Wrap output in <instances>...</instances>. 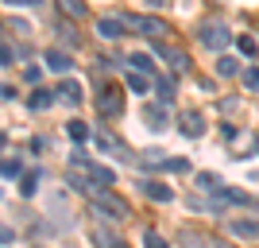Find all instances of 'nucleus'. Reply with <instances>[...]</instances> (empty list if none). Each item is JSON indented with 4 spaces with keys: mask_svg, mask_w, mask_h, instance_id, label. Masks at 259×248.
I'll use <instances>...</instances> for the list:
<instances>
[{
    "mask_svg": "<svg viewBox=\"0 0 259 248\" xmlns=\"http://www.w3.org/2000/svg\"><path fill=\"white\" fill-rule=\"evenodd\" d=\"M70 171L74 174H81V179H89V183H97V186H116V171L112 167H105V163H97V159H89V155H81V151H74L70 155Z\"/></svg>",
    "mask_w": 259,
    "mask_h": 248,
    "instance_id": "f257e3e1",
    "label": "nucleus"
},
{
    "mask_svg": "<svg viewBox=\"0 0 259 248\" xmlns=\"http://www.w3.org/2000/svg\"><path fill=\"white\" fill-rule=\"evenodd\" d=\"M89 202H93V214L97 217H112V221H128L132 217V205L124 202L116 190H97Z\"/></svg>",
    "mask_w": 259,
    "mask_h": 248,
    "instance_id": "f03ea898",
    "label": "nucleus"
},
{
    "mask_svg": "<svg viewBox=\"0 0 259 248\" xmlns=\"http://www.w3.org/2000/svg\"><path fill=\"white\" fill-rule=\"evenodd\" d=\"M197 43L209 47V51H225V47L232 43V31H228L221 20H205L201 27H197Z\"/></svg>",
    "mask_w": 259,
    "mask_h": 248,
    "instance_id": "7ed1b4c3",
    "label": "nucleus"
},
{
    "mask_svg": "<svg viewBox=\"0 0 259 248\" xmlns=\"http://www.w3.org/2000/svg\"><path fill=\"white\" fill-rule=\"evenodd\" d=\"M140 167H147V171H174V174L190 171V163H186V159H166V151H159V148L140 151Z\"/></svg>",
    "mask_w": 259,
    "mask_h": 248,
    "instance_id": "20e7f679",
    "label": "nucleus"
},
{
    "mask_svg": "<svg viewBox=\"0 0 259 248\" xmlns=\"http://www.w3.org/2000/svg\"><path fill=\"white\" fill-rule=\"evenodd\" d=\"M124 23H128L132 31H140L143 39H151V43H162V35H166V23L159 16H128Z\"/></svg>",
    "mask_w": 259,
    "mask_h": 248,
    "instance_id": "39448f33",
    "label": "nucleus"
},
{
    "mask_svg": "<svg viewBox=\"0 0 259 248\" xmlns=\"http://www.w3.org/2000/svg\"><path fill=\"white\" fill-rule=\"evenodd\" d=\"M97 113H101V117H120V113H124V97H120L116 86H105V89H101Z\"/></svg>",
    "mask_w": 259,
    "mask_h": 248,
    "instance_id": "423d86ee",
    "label": "nucleus"
},
{
    "mask_svg": "<svg viewBox=\"0 0 259 248\" xmlns=\"http://www.w3.org/2000/svg\"><path fill=\"white\" fill-rule=\"evenodd\" d=\"M178 132H182L186 140H197V136H205V117L194 113V109H186L182 117H178Z\"/></svg>",
    "mask_w": 259,
    "mask_h": 248,
    "instance_id": "0eeeda50",
    "label": "nucleus"
},
{
    "mask_svg": "<svg viewBox=\"0 0 259 248\" xmlns=\"http://www.w3.org/2000/svg\"><path fill=\"white\" fill-rule=\"evenodd\" d=\"M140 194L151 198V202H159V205L174 202V190H170L166 183H159V179H140Z\"/></svg>",
    "mask_w": 259,
    "mask_h": 248,
    "instance_id": "6e6552de",
    "label": "nucleus"
},
{
    "mask_svg": "<svg viewBox=\"0 0 259 248\" xmlns=\"http://www.w3.org/2000/svg\"><path fill=\"white\" fill-rule=\"evenodd\" d=\"M225 229L232 237H240V240H255L259 237V221H251V217H228Z\"/></svg>",
    "mask_w": 259,
    "mask_h": 248,
    "instance_id": "1a4fd4ad",
    "label": "nucleus"
},
{
    "mask_svg": "<svg viewBox=\"0 0 259 248\" xmlns=\"http://www.w3.org/2000/svg\"><path fill=\"white\" fill-rule=\"evenodd\" d=\"M97 148H101V151H112L120 163H132V159H136V155H132V148H124V144H120L116 136H108V132H101V136H97Z\"/></svg>",
    "mask_w": 259,
    "mask_h": 248,
    "instance_id": "9d476101",
    "label": "nucleus"
},
{
    "mask_svg": "<svg viewBox=\"0 0 259 248\" xmlns=\"http://www.w3.org/2000/svg\"><path fill=\"white\" fill-rule=\"evenodd\" d=\"M43 62H47V70H54V74H70L74 58H70L66 51H58V47H51V51L43 54Z\"/></svg>",
    "mask_w": 259,
    "mask_h": 248,
    "instance_id": "9b49d317",
    "label": "nucleus"
},
{
    "mask_svg": "<svg viewBox=\"0 0 259 248\" xmlns=\"http://www.w3.org/2000/svg\"><path fill=\"white\" fill-rule=\"evenodd\" d=\"M217 202H225V205H259V198L244 194V190H232V186H221V190H217Z\"/></svg>",
    "mask_w": 259,
    "mask_h": 248,
    "instance_id": "f8f14e48",
    "label": "nucleus"
},
{
    "mask_svg": "<svg viewBox=\"0 0 259 248\" xmlns=\"http://www.w3.org/2000/svg\"><path fill=\"white\" fill-rule=\"evenodd\" d=\"M54 101H58V89H35L31 97H27V109H31V113H43V109H51Z\"/></svg>",
    "mask_w": 259,
    "mask_h": 248,
    "instance_id": "ddd939ff",
    "label": "nucleus"
},
{
    "mask_svg": "<svg viewBox=\"0 0 259 248\" xmlns=\"http://www.w3.org/2000/svg\"><path fill=\"white\" fill-rule=\"evenodd\" d=\"M124 27H128L124 20H108V16L97 20V35H101V39H120V35H128Z\"/></svg>",
    "mask_w": 259,
    "mask_h": 248,
    "instance_id": "4468645a",
    "label": "nucleus"
},
{
    "mask_svg": "<svg viewBox=\"0 0 259 248\" xmlns=\"http://www.w3.org/2000/svg\"><path fill=\"white\" fill-rule=\"evenodd\" d=\"M58 101H66V105H81V82L66 78L62 86H58Z\"/></svg>",
    "mask_w": 259,
    "mask_h": 248,
    "instance_id": "2eb2a0df",
    "label": "nucleus"
},
{
    "mask_svg": "<svg viewBox=\"0 0 259 248\" xmlns=\"http://www.w3.org/2000/svg\"><path fill=\"white\" fill-rule=\"evenodd\" d=\"M39 186H43V171L35 167V171H27V174L20 179V194H23V198H35V194H39Z\"/></svg>",
    "mask_w": 259,
    "mask_h": 248,
    "instance_id": "dca6fc26",
    "label": "nucleus"
},
{
    "mask_svg": "<svg viewBox=\"0 0 259 248\" xmlns=\"http://www.w3.org/2000/svg\"><path fill=\"white\" fill-rule=\"evenodd\" d=\"M143 120H147V128L162 132V128H166V109H162V105H143Z\"/></svg>",
    "mask_w": 259,
    "mask_h": 248,
    "instance_id": "f3484780",
    "label": "nucleus"
},
{
    "mask_svg": "<svg viewBox=\"0 0 259 248\" xmlns=\"http://www.w3.org/2000/svg\"><path fill=\"white\" fill-rule=\"evenodd\" d=\"M128 89H132V93H151V74L128 70Z\"/></svg>",
    "mask_w": 259,
    "mask_h": 248,
    "instance_id": "a211bd4d",
    "label": "nucleus"
},
{
    "mask_svg": "<svg viewBox=\"0 0 259 248\" xmlns=\"http://www.w3.org/2000/svg\"><path fill=\"white\" fill-rule=\"evenodd\" d=\"M159 54L174 66V70H178V74H182V70H190V58H186L182 51H170V47H162V43H159Z\"/></svg>",
    "mask_w": 259,
    "mask_h": 248,
    "instance_id": "6ab92c4d",
    "label": "nucleus"
},
{
    "mask_svg": "<svg viewBox=\"0 0 259 248\" xmlns=\"http://www.w3.org/2000/svg\"><path fill=\"white\" fill-rule=\"evenodd\" d=\"M58 12L66 20H81L85 16V0H58Z\"/></svg>",
    "mask_w": 259,
    "mask_h": 248,
    "instance_id": "aec40b11",
    "label": "nucleus"
},
{
    "mask_svg": "<svg viewBox=\"0 0 259 248\" xmlns=\"http://www.w3.org/2000/svg\"><path fill=\"white\" fill-rule=\"evenodd\" d=\"M217 74H221V78H236L240 62H236V58H228V54H221V58H217Z\"/></svg>",
    "mask_w": 259,
    "mask_h": 248,
    "instance_id": "412c9836",
    "label": "nucleus"
},
{
    "mask_svg": "<svg viewBox=\"0 0 259 248\" xmlns=\"http://www.w3.org/2000/svg\"><path fill=\"white\" fill-rule=\"evenodd\" d=\"M66 136H70L74 144H85V140H89V124H81V120H70V124H66Z\"/></svg>",
    "mask_w": 259,
    "mask_h": 248,
    "instance_id": "4be33fe9",
    "label": "nucleus"
},
{
    "mask_svg": "<svg viewBox=\"0 0 259 248\" xmlns=\"http://www.w3.org/2000/svg\"><path fill=\"white\" fill-rule=\"evenodd\" d=\"M4 179H8V183H16V179H23V163L16 159V155H8V159H4Z\"/></svg>",
    "mask_w": 259,
    "mask_h": 248,
    "instance_id": "5701e85b",
    "label": "nucleus"
},
{
    "mask_svg": "<svg viewBox=\"0 0 259 248\" xmlns=\"http://www.w3.org/2000/svg\"><path fill=\"white\" fill-rule=\"evenodd\" d=\"M155 89H159V101H162V105H170V101H174V78H159Z\"/></svg>",
    "mask_w": 259,
    "mask_h": 248,
    "instance_id": "b1692460",
    "label": "nucleus"
},
{
    "mask_svg": "<svg viewBox=\"0 0 259 248\" xmlns=\"http://www.w3.org/2000/svg\"><path fill=\"white\" fill-rule=\"evenodd\" d=\"M236 51L244 54V58H255V54H259V43L251 39V35H240V39H236Z\"/></svg>",
    "mask_w": 259,
    "mask_h": 248,
    "instance_id": "393cba45",
    "label": "nucleus"
},
{
    "mask_svg": "<svg viewBox=\"0 0 259 248\" xmlns=\"http://www.w3.org/2000/svg\"><path fill=\"white\" fill-rule=\"evenodd\" d=\"M143 248H170V240L162 237V233H155V229H147L143 233Z\"/></svg>",
    "mask_w": 259,
    "mask_h": 248,
    "instance_id": "a878e982",
    "label": "nucleus"
},
{
    "mask_svg": "<svg viewBox=\"0 0 259 248\" xmlns=\"http://www.w3.org/2000/svg\"><path fill=\"white\" fill-rule=\"evenodd\" d=\"M128 62H132V70H140V74H151V70H155V62H151V58H147V54H140V51L132 54Z\"/></svg>",
    "mask_w": 259,
    "mask_h": 248,
    "instance_id": "bb28decb",
    "label": "nucleus"
},
{
    "mask_svg": "<svg viewBox=\"0 0 259 248\" xmlns=\"http://www.w3.org/2000/svg\"><path fill=\"white\" fill-rule=\"evenodd\" d=\"M244 86H248L251 93H259V66H248V70H244Z\"/></svg>",
    "mask_w": 259,
    "mask_h": 248,
    "instance_id": "cd10ccee",
    "label": "nucleus"
},
{
    "mask_svg": "<svg viewBox=\"0 0 259 248\" xmlns=\"http://www.w3.org/2000/svg\"><path fill=\"white\" fill-rule=\"evenodd\" d=\"M197 186H205V190H213V194H217V190H221V179H217V174H197Z\"/></svg>",
    "mask_w": 259,
    "mask_h": 248,
    "instance_id": "c85d7f7f",
    "label": "nucleus"
},
{
    "mask_svg": "<svg viewBox=\"0 0 259 248\" xmlns=\"http://www.w3.org/2000/svg\"><path fill=\"white\" fill-rule=\"evenodd\" d=\"M0 66H16V51H12V43L0 47Z\"/></svg>",
    "mask_w": 259,
    "mask_h": 248,
    "instance_id": "c756f323",
    "label": "nucleus"
},
{
    "mask_svg": "<svg viewBox=\"0 0 259 248\" xmlns=\"http://www.w3.org/2000/svg\"><path fill=\"white\" fill-rule=\"evenodd\" d=\"M8 31H20V35H27V31H31V27H27V23H23V20H8Z\"/></svg>",
    "mask_w": 259,
    "mask_h": 248,
    "instance_id": "7c9ffc66",
    "label": "nucleus"
},
{
    "mask_svg": "<svg viewBox=\"0 0 259 248\" xmlns=\"http://www.w3.org/2000/svg\"><path fill=\"white\" fill-rule=\"evenodd\" d=\"M4 4H12V8H31V4H43V0H4Z\"/></svg>",
    "mask_w": 259,
    "mask_h": 248,
    "instance_id": "2f4dec72",
    "label": "nucleus"
},
{
    "mask_svg": "<svg viewBox=\"0 0 259 248\" xmlns=\"http://www.w3.org/2000/svg\"><path fill=\"white\" fill-rule=\"evenodd\" d=\"M143 4H147V8H155V12H162L166 4H170V0H143Z\"/></svg>",
    "mask_w": 259,
    "mask_h": 248,
    "instance_id": "473e14b6",
    "label": "nucleus"
},
{
    "mask_svg": "<svg viewBox=\"0 0 259 248\" xmlns=\"http://www.w3.org/2000/svg\"><path fill=\"white\" fill-rule=\"evenodd\" d=\"M105 248H128V244H124V240H112V244H105Z\"/></svg>",
    "mask_w": 259,
    "mask_h": 248,
    "instance_id": "72a5a7b5",
    "label": "nucleus"
},
{
    "mask_svg": "<svg viewBox=\"0 0 259 248\" xmlns=\"http://www.w3.org/2000/svg\"><path fill=\"white\" fill-rule=\"evenodd\" d=\"M209 248H228V244H221V240H217V244H209Z\"/></svg>",
    "mask_w": 259,
    "mask_h": 248,
    "instance_id": "f704fd0d",
    "label": "nucleus"
},
{
    "mask_svg": "<svg viewBox=\"0 0 259 248\" xmlns=\"http://www.w3.org/2000/svg\"><path fill=\"white\" fill-rule=\"evenodd\" d=\"M255 148H259V144H255Z\"/></svg>",
    "mask_w": 259,
    "mask_h": 248,
    "instance_id": "c9c22d12",
    "label": "nucleus"
}]
</instances>
